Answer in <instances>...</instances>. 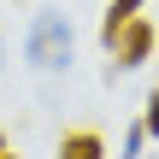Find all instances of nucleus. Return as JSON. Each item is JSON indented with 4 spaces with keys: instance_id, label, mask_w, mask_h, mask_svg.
<instances>
[{
    "instance_id": "nucleus-2",
    "label": "nucleus",
    "mask_w": 159,
    "mask_h": 159,
    "mask_svg": "<svg viewBox=\"0 0 159 159\" xmlns=\"http://www.w3.org/2000/svg\"><path fill=\"white\" fill-rule=\"evenodd\" d=\"M148 53H153V24H148V18H130V24L112 35V59H118V71L148 65Z\"/></svg>"
},
{
    "instance_id": "nucleus-5",
    "label": "nucleus",
    "mask_w": 159,
    "mask_h": 159,
    "mask_svg": "<svg viewBox=\"0 0 159 159\" xmlns=\"http://www.w3.org/2000/svg\"><path fill=\"white\" fill-rule=\"evenodd\" d=\"M142 142H148V130L130 124V130H124V153H118V159H142Z\"/></svg>"
},
{
    "instance_id": "nucleus-3",
    "label": "nucleus",
    "mask_w": 159,
    "mask_h": 159,
    "mask_svg": "<svg viewBox=\"0 0 159 159\" xmlns=\"http://www.w3.org/2000/svg\"><path fill=\"white\" fill-rule=\"evenodd\" d=\"M59 159H106V142H100L94 130H71V136L59 142Z\"/></svg>"
},
{
    "instance_id": "nucleus-8",
    "label": "nucleus",
    "mask_w": 159,
    "mask_h": 159,
    "mask_svg": "<svg viewBox=\"0 0 159 159\" xmlns=\"http://www.w3.org/2000/svg\"><path fill=\"white\" fill-rule=\"evenodd\" d=\"M0 153H6V136H0Z\"/></svg>"
},
{
    "instance_id": "nucleus-9",
    "label": "nucleus",
    "mask_w": 159,
    "mask_h": 159,
    "mask_svg": "<svg viewBox=\"0 0 159 159\" xmlns=\"http://www.w3.org/2000/svg\"><path fill=\"white\" fill-rule=\"evenodd\" d=\"M0 159H18V153H0Z\"/></svg>"
},
{
    "instance_id": "nucleus-6",
    "label": "nucleus",
    "mask_w": 159,
    "mask_h": 159,
    "mask_svg": "<svg viewBox=\"0 0 159 159\" xmlns=\"http://www.w3.org/2000/svg\"><path fill=\"white\" fill-rule=\"evenodd\" d=\"M142 130H148V136H159V89L148 94V112H142Z\"/></svg>"
},
{
    "instance_id": "nucleus-1",
    "label": "nucleus",
    "mask_w": 159,
    "mask_h": 159,
    "mask_svg": "<svg viewBox=\"0 0 159 159\" xmlns=\"http://www.w3.org/2000/svg\"><path fill=\"white\" fill-rule=\"evenodd\" d=\"M24 59L35 71H59L71 65V18L59 12H35L30 18V35H24Z\"/></svg>"
},
{
    "instance_id": "nucleus-7",
    "label": "nucleus",
    "mask_w": 159,
    "mask_h": 159,
    "mask_svg": "<svg viewBox=\"0 0 159 159\" xmlns=\"http://www.w3.org/2000/svg\"><path fill=\"white\" fill-rule=\"evenodd\" d=\"M0 65H6V41H0Z\"/></svg>"
},
{
    "instance_id": "nucleus-4",
    "label": "nucleus",
    "mask_w": 159,
    "mask_h": 159,
    "mask_svg": "<svg viewBox=\"0 0 159 159\" xmlns=\"http://www.w3.org/2000/svg\"><path fill=\"white\" fill-rule=\"evenodd\" d=\"M136 12H142V0H112V6H106V18H100V41L112 47V35H118V30H124Z\"/></svg>"
}]
</instances>
